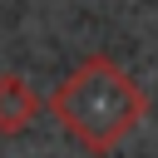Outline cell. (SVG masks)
Listing matches in <instances>:
<instances>
[{
  "instance_id": "obj_1",
  "label": "cell",
  "mask_w": 158,
  "mask_h": 158,
  "mask_svg": "<svg viewBox=\"0 0 158 158\" xmlns=\"http://www.w3.org/2000/svg\"><path fill=\"white\" fill-rule=\"evenodd\" d=\"M49 114L59 118V128L84 143L89 153H114L148 114L143 89L133 84V74L123 64H114L109 54L84 59L49 99Z\"/></svg>"
},
{
  "instance_id": "obj_2",
  "label": "cell",
  "mask_w": 158,
  "mask_h": 158,
  "mask_svg": "<svg viewBox=\"0 0 158 158\" xmlns=\"http://www.w3.org/2000/svg\"><path fill=\"white\" fill-rule=\"evenodd\" d=\"M40 114V99L30 94V84L20 74H0V133H25L30 118Z\"/></svg>"
}]
</instances>
